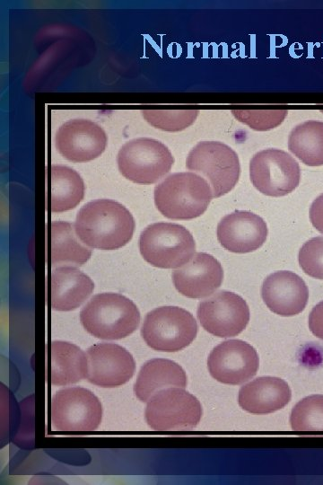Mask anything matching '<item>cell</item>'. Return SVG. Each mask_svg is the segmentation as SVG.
<instances>
[{
	"label": "cell",
	"instance_id": "24",
	"mask_svg": "<svg viewBox=\"0 0 323 485\" xmlns=\"http://www.w3.org/2000/svg\"><path fill=\"white\" fill-rule=\"evenodd\" d=\"M288 149L308 166L323 165V122L308 120L293 128Z\"/></svg>",
	"mask_w": 323,
	"mask_h": 485
},
{
	"label": "cell",
	"instance_id": "29",
	"mask_svg": "<svg viewBox=\"0 0 323 485\" xmlns=\"http://www.w3.org/2000/svg\"><path fill=\"white\" fill-rule=\"evenodd\" d=\"M309 328L317 338L323 340V301L311 310L309 315Z\"/></svg>",
	"mask_w": 323,
	"mask_h": 485
},
{
	"label": "cell",
	"instance_id": "22",
	"mask_svg": "<svg viewBox=\"0 0 323 485\" xmlns=\"http://www.w3.org/2000/svg\"><path fill=\"white\" fill-rule=\"evenodd\" d=\"M84 183L74 169L53 164L49 171V207L55 213L74 208L84 197Z\"/></svg>",
	"mask_w": 323,
	"mask_h": 485
},
{
	"label": "cell",
	"instance_id": "10",
	"mask_svg": "<svg viewBox=\"0 0 323 485\" xmlns=\"http://www.w3.org/2000/svg\"><path fill=\"white\" fill-rule=\"evenodd\" d=\"M249 177L254 187L270 197H283L299 185L301 169L287 152L268 148L258 152L249 163Z\"/></svg>",
	"mask_w": 323,
	"mask_h": 485
},
{
	"label": "cell",
	"instance_id": "26",
	"mask_svg": "<svg viewBox=\"0 0 323 485\" xmlns=\"http://www.w3.org/2000/svg\"><path fill=\"white\" fill-rule=\"evenodd\" d=\"M198 110H144V119L153 128L168 132H178L191 126L198 116Z\"/></svg>",
	"mask_w": 323,
	"mask_h": 485
},
{
	"label": "cell",
	"instance_id": "23",
	"mask_svg": "<svg viewBox=\"0 0 323 485\" xmlns=\"http://www.w3.org/2000/svg\"><path fill=\"white\" fill-rule=\"evenodd\" d=\"M74 226L69 222L54 221L50 226V260L52 266L74 264L81 266L91 258L92 251L83 245Z\"/></svg>",
	"mask_w": 323,
	"mask_h": 485
},
{
	"label": "cell",
	"instance_id": "1",
	"mask_svg": "<svg viewBox=\"0 0 323 485\" xmlns=\"http://www.w3.org/2000/svg\"><path fill=\"white\" fill-rule=\"evenodd\" d=\"M74 230L85 245L112 251L123 247L132 239L135 220L122 204L100 198L82 207L76 216Z\"/></svg>",
	"mask_w": 323,
	"mask_h": 485
},
{
	"label": "cell",
	"instance_id": "19",
	"mask_svg": "<svg viewBox=\"0 0 323 485\" xmlns=\"http://www.w3.org/2000/svg\"><path fill=\"white\" fill-rule=\"evenodd\" d=\"M92 280L78 269L57 267L50 277V304L57 311L78 308L92 293Z\"/></svg>",
	"mask_w": 323,
	"mask_h": 485
},
{
	"label": "cell",
	"instance_id": "18",
	"mask_svg": "<svg viewBox=\"0 0 323 485\" xmlns=\"http://www.w3.org/2000/svg\"><path fill=\"white\" fill-rule=\"evenodd\" d=\"M291 397V389L283 379L262 376L242 386L238 401L244 410L264 415L281 410L290 401Z\"/></svg>",
	"mask_w": 323,
	"mask_h": 485
},
{
	"label": "cell",
	"instance_id": "5",
	"mask_svg": "<svg viewBox=\"0 0 323 485\" xmlns=\"http://www.w3.org/2000/svg\"><path fill=\"white\" fill-rule=\"evenodd\" d=\"M197 324L194 316L178 306H162L149 312L143 322L141 335L153 349L177 352L196 338Z\"/></svg>",
	"mask_w": 323,
	"mask_h": 485
},
{
	"label": "cell",
	"instance_id": "7",
	"mask_svg": "<svg viewBox=\"0 0 323 485\" xmlns=\"http://www.w3.org/2000/svg\"><path fill=\"white\" fill-rule=\"evenodd\" d=\"M186 166L205 176L210 182L214 198L230 192L237 184L240 165L238 154L218 141H202L188 153Z\"/></svg>",
	"mask_w": 323,
	"mask_h": 485
},
{
	"label": "cell",
	"instance_id": "6",
	"mask_svg": "<svg viewBox=\"0 0 323 485\" xmlns=\"http://www.w3.org/2000/svg\"><path fill=\"white\" fill-rule=\"evenodd\" d=\"M117 163L126 179L138 184H153L170 172L174 158L161 141L139 137L122 146Z\"/></svg>",
	"mask_w": 323,
	"mask_h": 485
},
{
	"label": "cell",
	"instance_id": "17",
	"mask_svg": "<svg viewBox=\"0 0 323 485\" xmlns=\"http://www.w3.org/2000/svg\"><path fill=\"white\" fill-rule=\"evenodd\" d=\"M261 296L270 311L284 317L301 313L309 299V290L304 280L297 274L276 271L266 278L261 287Z\"/></svg>",
	"mask_w": 323,
	"mask_h": 485
},
{
	"label": "cell",
	"instance_id": "2",
	"mask_svg": "<svg viewBox=\"0 0 323 485\" xmlns=\"http://www.w3.org/2000/svg\"><path fill=\"white\" fill-rule=\"evenodd\" d=\"M213 190L208 182L195 172L169 175L154 188V203L165 217L190 220L207 209Z\"/></svg>",
	"mask_w": 323,
	"mask_h": 485
},
{
	"label": "cell",
	"instance_id": "14",
	"mask_svg": "<svg viewBox=\"0 0 323 485\" xmlns=\"http://www.w3.org/2000/svg\"><path fill=\"white\" fill-rule=\"evenodd\" d=\"M108 137L97 123L74 119L61 125L56 134V147L73 163H86L99 157L105 150Z\"/></svg>",
	"mask_w": 323,
	"mask_h": 485
},
{
	"label": "cell",
	"instance_id": "11",
	"mask_svg": "<svg viewBox=\"0 0 323 485\" xmlns=\"http://www.w3.org/2000/svg\"><path fill=\"white\" fill-rule=\"evenodd\" d=\"M202 327L219 338L240 334L249 322V308L239 295L222 290L199 303L196 311Z\"/></svg>",
	"mask_w": 323,
	"mask_h": 485
},
{
	"label": "cell",
	"instance_id": "27",
	"mask_svg": "<svg viewBox=\"0 0 323 485\" xmlns=\"http://www.w3.org/2000/svg\"><path fill=\"white\" fill-rule=\"evenodd\" d=\"M233 116L257 131H266L279 126L287 116L286 110H233Z\"/></svg>",
	"mask_w": 323,
	"mask_h": 485
},
{
	"label": "cell",
	"instance_id": "28",
	"mask_svg": "<svg viewBox=\"0 0 323 485\" xmlns=\"http://www.w3.org/2000/svg\"><path fill=\"white\" fill-rule=\"evenodd\" d=\"M301 269L314 278L323 279V236L313 237L299 251Z\"/></svg>",
	"mask_w": 323,
	"mask_h": 485
},
{
	"label": "cell",
	"instance_id": "25",
	"mask_svg": "<svg viewBox=\"0 0 323 485\" xmlns=\"http://www.w3.org/2000/svg\"><path fill=\"white\" fill-rule=\"evenodd\" d=\"M290 423L294 431H323V395L300 401L291 412Z\"/></svg>",
	"mask_w": 323,
	"mask_h": 485
},
{
	"label": "cell",
	"instance_id": "9",
	"mask_svg": "<svg viewBox=\"0 0 323 485\" xmlns=\"http://www.w3.org/2000/svg\"><path fill=\"white\" fill-rule=\"evenodd\" d=\"M101 417V403L88 389L68 387L52 397L50 420L56 430L92 431L100 424Z\"/></svg>",
	"mask_w": 323,
	"mask_h": 485
},
{
	"label": "cell",
	"instance_id": "4",
	"mask_svg": "<svg viewBox=\"0 0 323 485\" xmlns=\"http://www.w3.org/2000/svg\"><path fill=\"white\" fill-rule=\"evenodd\" d=\"M141 255L152 266L176 269L195 254L193 235L183 225L159 222L149 225L139 238Z\"/></svg>",
	"mask_w": 323,
	"mask_h": 485
},
{
	"label": "cell",
	"instance_id": "21",
	"mask_svg": "<svg viewBox=\"0 0 323 485\" xmlns=\"http://www.w3.org/2000/svg\"><path fill=\"white\" fill-rule=\"evenodd\" d=\"M49 355V379L53 385H69L86 378L87 356L76 345L53 341Z\"/></svg>",
	"mask_w": 323,
	"mask_h": 485
},
{
	"label": "cell",
	"instance_id": "16",
	"mask_svg": "<svg viewBox=\"0 0 323 485\" xmlns=\"http://www.w3.org/2000/svg\"><path fill=\"white\" fill-rule=\"evenodd\" d=\"M223 279L221 263L211 254L195 253L172 272L176 289L188 298H204L218 289Z\"/></svg>",
	"mask_w": 323,
	"mask_h": 485
},
{
	"label": "cell",
	"instance_id": "8",
	"mask_svg": "<svg viewBox=\"0 0 323 485\" xmlns=\"http://www.w3.org/2000/svg\"><path fill=\"white\" fill-rule=\"evenodd\" d=\"M199 401L180 387L162 390L147 401L145 420L153 430H190L200 421Z\"/></svg>",
	"mask_w": 323,
	"mask_h": 485
},
{
	"label": "cell",
	"instance_id": "12",
	"mask_svg": "<svg viewBox=\"0 0 323 485\" xmlns=\"http://www.w3.org/2000/svg\"><path fill=\"white\" fill-rule=\"evenodd\" d=\"M256 349L240 340H229L217 345L210 353L207 366L218 382L238 385L251 379L258 369Z\"/></svg>",
	"mask_w": 323,
	"mask_h": 485
},
{
	"label": "cell",
	"instance_id": "13",
	"mask_svg": "<svg viewBox=\"0 0 323 485\" xmlns=\"http://www.w3.org/2000/svg\"><path fill=\"white\" fill-rule=\"evenodd\" d=\"M88 381L97 386H120L132 378L135 369L133 356L115 343H97L87 351Z\"/></svg>",
	"mask_w": 323,
	"mask_h": 485
},
{
	"label": "cell",
	"instance_id": "30",
	"mask_svg": "<svg viewBox=\"0 0 323 485\" xmlns=\"http://www.w3.org/2000/svg\"><path fill=\"white\" fill-rule=\"evenodd\" d=\"M310 220L312 225L323 234V193H321L310 207Z\"/></svg>",
	"mask_w": 323,
	"mask_h": 485
},
{
	"label": "cell",
	"instance_id": "15",
	"mask_svg": "<svg viewBox=\"0 0 323 485\" xmlns=\"http://www.w3.org/2000/svg\"><path fill=\"white\" fill-rule=\"evenodd\" d=\"M266 222L258 215L237 210L223 216L217 225V239L227 251L248 253L260 248L267 236Z\"/></svg>",
	"mask_w": 323,
	"mask_h": 485
},
{
	"label": "cell",
	"instance_id": "3",
	"mask_svg": "<svg viewBox=\"0 0 323 485\" xmlns=\"http://www.w3.org/2000/svg\"><path fill=\"white\" fill-rule=\"evenodd\" d=\"M86 331L101 340H120L138 327L140 312L127 297L118 293L95 295L80 312Z\"/></svg>",
	"mask_w": 323,
	"mask_h": 485
},
{
	"label": "cell",
	"instance_id": "20",
	"mask_svg": "<svg viewBox=\"0 0 323 485\" xmlns=\"http://www.w3.org/2000/svg\"><path fill=\"white\" fill-rule=\"evenodd\" d=\"M187 375L176 362L153 358L141 367L134 385V392L141 401H148L158 392L170 388H185Z\"/></svg>",
	"mask_w": 323,
	"mask_h": 485
}]
</instances>
